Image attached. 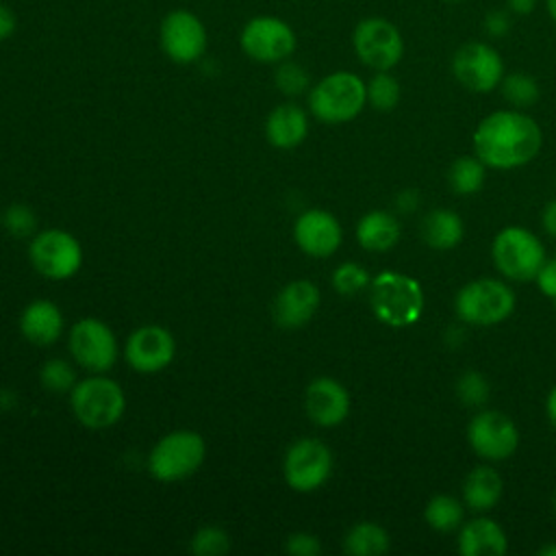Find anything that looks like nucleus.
I'll use <instances>...</instances> for the list:
<instances>
[{"label": "nucleus", "mask_w": 556, "mask_h": 556, "mask_svg": "<svg viewBox=\"0 0 556 556\" xmlns=\"http://www.w3.org/2000/svg\"><path fill=\"white\" fill-rule=\"evenodd\" d=\"M541 146V126L521 109L493 111L473 130L476 156L495 169H513L530 163Z\"/></svg>", "instance_id": "nucleus-1"}, {"label": "nucleus", "mask_w": 556, "mask_h": 556, "mask_svg": "<svg viewBox=\"0 0 556 556\" xmlns=\"http://www.w3.org/2000/svg\"><path fill=\"white\" fill-rule=\"evenodd\" d=\"M369 306L376 319L391 328L413 326L424 313L421 285L408 274L380 271L369 282Z\"/></svg>", "instance_id": "nucleus-2"}, {"label": "nucleus", "mask_w": 556, "mask_h": 556, "mask_svg": "<svg viewBox=\"0 0 556 556\" xmlns=\"http://www.w3.org/2000/svg\"><path fill=\"white\" fill-rule=\"evenodd\" d=\"M367 104L365 80L348 70L326 74L308 89V111L324 124H345Z\"/></svg>", "instance_id": "nucleus-3"}, {"label": "nucleus", "mask_w": 556, "mask_h": 556, "mask_svg": "<svg viewBox=\"0 0 556 556\" xmlns=\"http://www.w3.org/2000/svg\"><path fill=\"white\" fill-rule=\"evenodd\" d=\"M74 417L91 430H104L117 424L126 410L124 389L102 374L78 380L70 391Z\"/></svg>", "instance_id": "nucleus-4"}, {"label": "nucleus", "mask_w": 556, "mask_h": 556, "mask_svg": "<svg viewBox=\"0 0 556 556\" xmlns=\"http://www.w3.org/2000/svg\"><path fill=\"white\" fill-rule=\"evenodd\" d=\"M206 456V443L195 430H174L161 437L148 456V471L159 482L193 476Z\"/></svg>", "instance_id": "nucleus-5"}, {"label": "nucleus", "mask_w": 556, "mask_h": 556, "mask_svg": "<svg viewBox=\"0 0 556 556\" xmlns=\"http://www.w3.org/2000/svg\"><path fill=\"white\" fill-rule=\"evenodd\" d=\"M356 59L371 72H389L404 59V37L397 24L382 15H367L352 30Z\"/></svg>", "instance_id": "nucleus-6"}, {"label": "nucleus", "mask_w": 556, "mask_h": 556, "mask_svg": "<svg viewBox=\"0 0 556 556\" xmlns=\"http://www.w3.org/2000/svg\"><path fill=\"white\" fill-rule=\"evenodd\" d=\"M491 254L497 271L517 282L536 280L543 263L547 261L539 237L521 226L500 230L493 239Z\"/></svg>", "instance_id": "nucleus-7"}, {"label": "nucleus", "mask_w": 556, "mask_h": 556, "mask_svg": "<svg viewBox=\"0 0 556 556\" xmlns=\"http://www.w3.org/2000/svg\"><path fill=\"white\" fill-rule=\"evenodd\" d=\"M450 70L456 83L471 93H489L497 89L506 74L497 48L482 39L460 43L450 59Z\"/></svg>", "instance_id": "nucleus-8"}, {"label": "nucleus", "mask_w": 556, "mask_h": 556, "mask_svg": "<svg viewBox=\"0 0 556 556\" xmlns=\"http://www.w3.org/2000/svg\"><path fill=\"white\" fill-rule=\"evenodd\" d=\"M456 315L473 326H493L504 321L515 308L513 289L495 278L467 282L454 300Z\"/></svg>", "instance_id": "nucleus-9"}, {"label": "nucleus", "mask_w": 556, "mask_h": 556, "mask_svg": "<svg viewBox=\"0 0 556 556\" xmlns=\"http://www.w3.org/2000/svg\"><path fill=\"white\" fill-rule=\"evenodd\" d=\"M239 46L248 59L263 65H276L291 59L298 48V35L282 17L256 15L243 24Z\"/></svg>", "instance_id": "nucleus-10"}, {"label": "nucleus", "mask_w": 556, "mask_h": 556, "mask_svg": "<svg viewBox=\"0 0 556 556\" xmlns=\"http://www.w3.org/2000/svg\"><path fill=\"white\" fill-rule=\"evenodd\" d=\"M28 258L43 278L67 280L83 265V248L67 230L46 228L28 243Z\"/></svg>", "instance_id": "nucleus-11"}, {"label": "nucleus", "mask_w": 556, "mask_h": 556, "mask_svg": "<svg viewBox=\"0 0 556 556\" xmlns=\"http://www.w3.org/2000/svg\"><path fill=\"white\" fill-rule=\"evenodd\" d=\"M206 43V26L189 9H172L159 24V46L172 63L191 65L200 61Z\"/></svg>", "instance_id": "nucleus-12"}, {"label": "nucleus", "mask_w": 556, "mask_h": 556, "mask_svg": "<svg viewBox=\"0 0 556 556\" xmlns=\"http://www.w3.org/2000/svg\"><path fill=\"white\" fill-rule=\"evenodd\" d=\"M332 473V452L319 439H298L282 458L285 482L298 493H313Z\"/></svg>", "instance_id": "nucleus-13"}, {"label": "nucleus", "mask_w": 556, "mask_h": 556, "mask_svg": "<svg viewBox=\"0 0 556 556\" xmlns=\"http://www.w3.org/2000/svg\"><path fill=\"white\" fill-rule=\"evenodd\" d=\"M67 345L74 363L91 374H106L117 361V339L109 324L96 317L76 321L70 330Z\"/></svg>", "instance_id": "nucleus-14"}, {"label": "nucleus", "mask_w": 556, "mask_h": 556, "mask_svg": "<svg viewBox=\"0 0 556 556\" xmlns=\"http://www.w3.org/2000/svg\"><path fill=\"white\" fill-rule=\"evenodd\" d=\"M467 441L473 452L486 460H504L519 445V430L513 419L500 410H480L467 426Z\"/></svg>", "instance_id": "nucleus-15"}, {"label": "nucleus", "mask_w": 556, "mask_h": 556, "mask_svg": "<svg viewBox=\"0 0 556 556\" xmlns=\"http://www.w3.org/2000/svg\"><path fill=\"white\" fill-rule=\"evenodd\" d=\"M176 354L172 332L159 324H146L130 332L124 343V358L130 369L139 374L163 371Z\"/></svg>", "instance_id": "nucleus-16"}, {"label": "nucleus", "mask_w": 556, "mask_h": 556, "mask_svg": "<svg viewBox=\"0 0 556 556\" xmlns=\"http://www.w3.org/2000/svg\"><path fill=\"white\" fill-rule=\"evenodd\" d=\"M293 239L304 254L326 258L339 250L343 230L332 213L324 208H308L295 219Z\"/></svg>", "instance_id": "nucleus-17"}, {"label": "nucleus", "mask_w": 556, "mask_h": 556, "mask_svg": "<svg viewBox=\"0 0 556 556\" xmlns=\"http://www.w3.org/2000/svg\"><path fill=\"white\" fill-rule=\"evenodd\" d=\"M304 410L315 426H339L350 413V393L330 376L313 378L304 391Z\"/></svg>", "instance_id": "nucleus-18"}, {"label": "nucleus", "mask_w": 556, "mask_h": 556, "mask_svg": "<svg viewBox=\"0 0 556 556\" xmlns=\"http://www.w3.org/2000/svg\"><path fill=\"white\" fill-rule=\"evenodd\" d=\"M321 302L319 289L315 282L300 278L287 282L274 300V321L285 330L302 328L313 319Z\"/></svg>", "instance_id": "nucleus-19"}, {"label": "nucleus", "mask_w": 556, "mask_h": 556, "mask_svg": "<svg viewBox=\"0 0 556 556\" xmlns=\"http://www.w3.org/2000/svg\"><path fill=\"white\" fill-rule=\"evenodd\" d=\"M308 135V115L295 102H282L265 119V137L274 148L291 150Z\"/></svg>", "instance_id": "nucleus-20"}, {"label": "nucleus", "mask_w": 556, "mask_h": 556, "mask_svg": "<svg viewBox=\"0 0 556 556\" xmlns=\"http://www.w3.org/2000/svg\"><path fill=\"white\" fill-rule=\"evenodd\" d=\"M20 332L33 345H52L63 332L61 308L50 300H33L20 315Z\"/></svg>", "instance_id": "nucleus-21"}, {"label": "nucleus", "mask_w": 556, "mask_h": 556, "mask_svg": "<svg viewBox=\"0 0 556 556\" xmlns=\"http://www.w3.org/2000/svg\"><path fill=\"white\" fill-rule=\"evenodd\" d=\"M506 549V532L493 519L478 517L460 528L458 552L463 556H502Z\"/></svg>", "instance_id": "nucleus-22"}, {"label": "nucleus", "mask_w": 556, "mask_h": 556, "mask_svg": "<svg viewBox=\"0 0 556 556\" xmlns=\"http://www.w3.org/2000/svg\"><path fill=\"white\" fill-rule=\"evenodd\" d=\"M402 235L400 222L387 211H369L356 224V239L363 250L387 252Z\"/></svg>", "instance_id": "nucleus-23"}, {"label": "nucleus", "mask_w": 556, "mask_h": 556, "mask_svg": "<svg viewBox=\"0 0 556 556\" xmlns=\"http://www.w3.org/2000/svg\"><path fill=\"white\" fill-rule=\"evenodd\" d=\"M502 491H504L502 476L486 465H478L465 478L463 500L471 510H489L500 502Z\"/></svg>", "instance_id": "nucleus-24"}, {"label": "nucleus", "mask_w": 556, "mask_h": 556, "mask_svg": "<svg viewBox=\"0 0 556 556\" xmlns=\"http://www.w3.org/2000/svg\"><path fill=\"white\" fill-rule=\"evenodd\" d=\"M463 219L447 208L430 211L421 222V237L434 250H452L463 241Z\"/></svg>", "instance_id": "nucleus-25"}, {"label": "nucleus", "mask_w": 556, "mask_h": 556, "mask_svg": "<svg viewBox=\"0 0 556 556\" xmlns=\"http://www.w3.org/2000/svg\"><path fill=\"white\" fill-rule=\"evenodd\" d=\"M389 545L391 541L387 530L374 521H361L343 536V549L352 556H380Z\"/></svg>", "instance_id": "nucleus-26"}, {"label": "nucleus", "mask_w": 556, "mask_h": 556, "mask_svg": "<svg viewBox=\"0 0 556 556\" xmlns=\"http://www.w3.org/2000/svg\"><path fill=\"white\" fill-rule=\"evenodd\" d=\"M486 165L478 156H458L447 169V185L456 195H473L482 189Z\"/></svg>", "instance_id": "nucleus-27"}, {"label": "nucleus", "mask_w": 556, "mask_h": 556, "mask_svg": "<svg viewBox=\"0 0 556 556\" xmlns=\"http://www.w3.org/2000/svg\"><path fill=\"white\" fill-rule=\"evenodd\" d=\"M500 93L502 98L513 106V109H528L532 106L539 96H541V89H539V83L534 80V76L526 74V72H510V74H504L502 83H500Z\"/></svg>", "instance_id": "nucleus-28"}, {"label": "nucleus", "mask_w": 556, "mask_h": 556, "mask_svg": "<svg viewBox=\"0 0 556 556\" xmlns=\"http://www.w3.org/2000/svg\"><path fill=\"white\" fill-rule=\"evenodd\" d=\"M463 504L452 495H434L424 510L428 526L437 532H452L463 521Z\"/></svg>", "instance_id": "nucleus-29"}, {"label": "nucleus", "mask_w": 556, "mask_h": 556, "mask_svg": "<svg viewBox=\"0 0 556 556\" xmlns=\"http://www.w3.org/2000/svg\"><path fill=\"white\" fill-rule=\"evenodd\" d=\"M367 87V104L376 111H393L400 104L402 87L400 80L389 72H374V76L365 83Z\"/></svg>", "instance_id": "nucleus-30"}, {"label": "nucleus", "mask_w": 556, "mask_h": 556, "mask_svg": "<svg viewBox=\"0 0 556 556\" xmlns=\"http://www.w3.org/2000/svg\"><path fill=\"white\" fill-rule=\"evenodd\" d=\"M274 83L278 87V91L287 98H298L304 91L311 89V76L306 72L304 65L285 59L280 63H276V72H274Z\"/></svg>", "instance_id": "nucleus-31"}, {"label": "nucleus", "mask_w": 556, "mask_h": 556, "mask_svg": "<svg viewBox=\"0 0 556 556\" xmlns=\"http://www.w3.org/2000/svg\"><path fill=\"white\" fill-rule=\"evenodd\" d=\"M330 280H332V289H334L339 295L350 298V295L361 293L365 287H369L371 276H369V271H367L363 265L352 263V261H345V263H341L339 267H334Z\"/></svg>", "instance_id": "nucleus-32"}, {"label": "nucleus", "mask_w": 556, "mask_h": 556, "mask_svg": "<svg viewBox=\"0 0 556 556\" xmlns=\"http://www.w3.org/2000/svg\"><path fill=\"white\" fill-rule=\"evenodd\" d=\"M39 382L43 389L52 393H65V391H72L78 380L72 363L63 358H50L39 369Z\"/></svg>", "instance_id": "nucleus-33"}, {"label": "nucleus", "mask_w": 556, "mask_h": 556, "mask_svg": "<svg viewBox=\"0 0 556 556\" xmlns=\"http://www.w3.org/2000/svg\"><path fill=\"white\" fill-rule=\"evenodd\" d=\"M189 549L195 556H224L230 552V536L217 526H204L191 536Z\"/></svg>", "instance_id": "nucleus-34"}, {"label": "nucleus", "mask_w": 556, "mask_h": 556, "mask_svg": "<svg viewBox=\"0 0 556 556\" xmlns=\"http://www.w3.org/2000/svg\"><path fill=\"white\" fill-rule=\"evenodd\" d=\"M2 226L13 237H28L37 228V217L26 204H11L2 211Z\"/></svg>", "instance_id": "nucleus-35"}, {"label": "nucleus", "mask_w": 556, "mask_h": 556, "mask_svg": "<svg viewBox=\"0 0 556 556\" xmlns=\"http://www.w3.org/2000/svg\"><path fill=\"white\" fill-rule=\"evenodd\" d=\"M456 393L465 406H480L489 397V382L478 371H465L456 380Z\"/></svg>", "instance_id": "nucleus-36"}, {"label": "nucleus", "mask_w": 556, "mask_h": 556, "mask_svg": "<svg viewBox=\"0 0 556 556\" xmlns=\"http://www.w3.org/2000/svg\"><path fill=\"white\" fill-rule=\"evenodd\" d=\"M513 28V13L506 7H493L482 17V30L489 39H502Z\"/></svg>", "instance_id": "nucleus-37"}, {"label": "nucleus", "mask_w": 556, "mask_h": 556, "mask_svg": "<svg viewBox=\"0 0 556 556\" xmlns=\"http://www.w3.org/2000/svg\"><path fill=\"white\" fill-rule=\"evenodd\" d=\"M285 549L293 556H317L321 552V543L311 532H293L287 536Z\"/></svg>", "instance_id": "nucleus-38"}, {"label": "nucleus", "mask_w": 556, "mask_h": 556, "mask_svg": "<svg viewBox=\"0 0 556 556\" xmlns=\"http://www.w3.org/2000/svg\"><path fill=\"white\" fill-rule=\"evenodd\" d=\"M539 289L552 300L556 298V256L552 261H545L539 276H536Z\"/></svg>", "instance_id": "nucleus-39"}, {"label": "nucleus", "mask_w": 556, "mask_h": 556, "mask_svg": "<svg viewBox=\"0 0 556 556\" xmlns=\"http://www.w3.org/2000/svg\"><path fill=\"white\" fill-rule=\"evenodd\" d=\"M17 28V17L13 13V9L4 2H0V41L9 39Z\"/></svg>", "instance_id": "nucleus-40"}, {"label": "nucleus", "mask_w": 556, "mask_h": 556, "mask_svg": "<svg viewBox=\"0 0 556 556\" xmlns=\"http://www.w3.org/2000/svg\"><path fill=\"white\" fill-rule=\"evenodd\" d=\"M504 7L513 13V15H532L534 9L539 7V0H504Z\"/></svg>", "instance_id": "nucleus-41"}, {"label": "nucleus", "mask_w": 556, "mask_h": 556, "mask_svg": "<svg viewBox=\"0 0 556 556\" xmlns=\"http://www.w3.org/2000/svg\"><path fill=\"white\" fill-rule=\"evenodd\" d=\"M541 222H543L545 232L556 239V200H552V202L545 204L543 215H541Z\"/></svg>", "instance_id": "nucleus-42"}, {"label": "nucleus", "mask_w": 556, "mask_h": 556, "mask_svg": "<svg viewBox=\"0 0 556 556\" xmlns=\"http://www.w3.org/2000/svg\"><path fill=\"white\" fill-rule=\"evenodd\" d=\"M545 410H547V419L549 424L556 428V387L549 391L547 402H545Z\"/></svg>", "instance_id": "nucleus-43"}, {"label": "nucleus", "mask_w": 556, "mask_h": 556, "mask_svg": "<svg viewBox=\"0 0 556 556\" xmlns=\"http://www.w3.org/2000/svg\"><path fill=\"white\" fill-rule=\"evenodd\" d=\"M545 11H547L549 20L556 24V0H545Z\"/></svg>", "instance_id": "nucleus-44"}, {"label": "nucleus", "mask_w": 556, "mask_h": 556, "mask_svg": "<svg viewBox=\"0 0 556 556\" xmlns=\"http://www.w3.org/2000/svg\"><path fill=\"white\" fill-rule=\"evenodd\" d=\"M541 556H556V545H545L539 549Z\"/></svg>", "instance_id": "nucleus-45"}, {"label": "nucleus", "mask_w": 556, "mask_h": 556, "mask_svg": "<svg viewBox=\"0 0 556 556\" xmlns=\"http://www.w3.org/2000/svg\"><path fill=\"white\" fill-rule=\"evenodd\" d=\"M441 2H445V4H460V2H465V0H441Z\"/></svg>", "instance_id": "nucleus-46"}, {"label": "nucleus", "mask_w": 556, "mask_h": 556, "mask_svg": "<svg viewBox=\"0 0 556 556\" xmlns=\"http://www.w3.org/2000/svg\"><path fill=\"white\" fill-rule=\"evenodd\" d=\"M554 508H556V493H554Z\"/></svg>", "instance_id": "nucleus-47"}, {"label": "nucleus", "mask_w": 556, "mask_h": 556, "mask_svg": "<svg viewBox=\"0 0 556 556\" xmlns=\"http://www.w3.org/2000/svg\"><path fill=\"white\" fill-rule=\"evenodd\" d=\"M552 302H554V306H556V298H552Z\"/></svg>", "instance_id": "nucleus-48"}]
</instances>
